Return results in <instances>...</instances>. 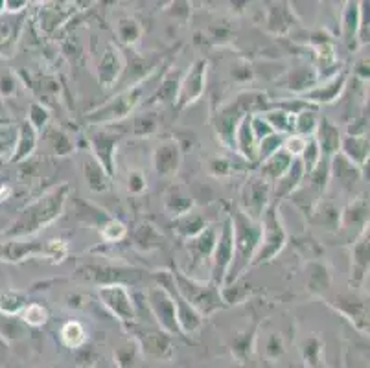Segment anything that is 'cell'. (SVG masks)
Masks as SVG:
<instances>
[{"instance_id":"cell-1","label":"cell","mask_w":370,"mask_h":368,"mask_svg":"<svg viewBox=\"0 0 370 368\" xmlns=\"http://www.w3.org/2000/svg\"><path fill=\"white\" fill-rule=\"evenodd\" d=\"M68 193H71L68 184H59V186L52 188L50 192H46L37 201L28 205L19 214L15 221L11 223L10 228L4 230L0 236L26 237L45 230L48 225H52L63 214Z\"/></svg>"},{"instance_id":"cell-2","label":"cell","mask_w":370,"mask_h":368,"mask_svg":"<svg viewBox=\"0 0 370 368\" xmlns=\"http://www.w3.org/2000/svg\"><path fill=\"white\" fill-rule=\"evenodd\" d=\"M269 107H271V100L267 98V94L258 91L242 92L232 100H228L227 103L219 107L212 118L214 131L218 135L219 142L227 149H234V136H236V129L242 124V120L249 115L269 111Z\"/></svg>"},{"instance_id":"cell-3","label":"cell","mask_w":370,"mask_h":368,"mask_svg":"<svg viewBox=\"0 0 370 368\" xmlns=\"http://www.w3.org/2000/svg\"><path fill=\"white\" fill-rule=\"evenodd\" d=\"M232 219V243H234V258L230 263V269L225 278V286H232L244 277L247 267H251L254 254L258 251L260 234H262V225L260 221H254L249 216H245L239 208H234L232 214H228Z\"/></svg>"},{"instance_id":"cell-4","label":"cell","mask_w":370,"mask_h":368,"mask_svg":"<svg viewBox=\"0 0 370 368\" xmlns=\"http://www.w3.org/2000/svg\"><path fill=\"white\" fill-rule=\"evenodd\" d=\"M157 76L158 74H147L146 78L138 80L133 87H127L126 91L120 92L118 96L107 100L103 105L89 112L85 120L92 124V126H111V124H117V122L127 118L140 105L142 98L146 96L147 89L151 87V81Z\"/></svg>"},{"instance_id":"cell-5","label":"cell","mask_w":370,"mask_h":368,"mask_svg":"<svg viewBox=\"0 0 370 368\" xmlns=\"http://www.w3.org/2000/svg\"><path fill=\"white\" fill-rule=\"evenodd\" d=\"M172 272L179 293L201 317H208L214 311H218L219 308H223L219 288H216L210 280H207V282L195 280V278H190L188 274H184V271H179V269Z\"/></svg>"},{"instance_id":"cell-6","label":"cell","mask_w":370,"mask_h":368,"mask_svg":"<svg viewBox=\"0 0 370 368\" xmlns=\"http://www.w3.org/2000/svg\"><path fill=\"white\" fill-rule=\"evenodd\" d=\"M260 225H262L260 245L251 265H262V263L274 260V256L280 254L282 249L286 247V243H288V230H286L282 217H280L279 203H269L264 216L260 219Z\"/></svg>"},{"instance_id":"cell-7","label":"cell","mask_w":370,"mask_h":368,"mask_svg":"<svg viewBox=\"0 0 370 368\" xmlns=\"http://www.w3.org/2000/svg\"><path fill=\"white\" fill-rule=\"evenodd\" d=\"M153 277L157 280L158 288H163L164 291L170 295L173 302V308H175V315H177V324L181 332H195V330L201 328L203 324V317L199 315L195 309L190 306L183 298V295L179 293L177 286H175V280H173V272L163 269V271L153 272Z\"/></svg>"},{"instance_id":"cell-8","label":"cell","mask_w":370,"mask_h":368,"mask_svg":"<svg viewBox=\"0 0 370 368\" xmlns=\"http://www.w3.org/2000/svg\"><path fill=\"white\" fill-rule=\"evenodd\" d=\"M234 258V243H232V219L230 216L225 217L221 223V228L218 230L216 245L212 251V260H210V282L216 288H223L225 278L230 269Z\"/></svg>"},{"instance_id":"cell-9","label":"cell","mask_w":370,"mask_h":368,"mask_svg":"<svg viewBox=\"0 0 370 368\" xmlns=\"http://www.w3.org/2000/svg\"><path fill=\"white\" fill-rule=\"evenodd\" d=\"M207 59H195L190 65V68L184 72L183 78H181V83H179L177 98H175V103H173L179 111H184L186 107L193 105L199 98L203 96L205 87H207Z\"/></svg>"},{"instance_id":"cell-10","label":"cell","mask_w":370,"mask_h":368,"mask_svg":"<svg viewBox=\"0 0 370 368\" xmlns=\"http://www.w3.org/2000/svg\"><path fill=\"white\" fill-rule=\"evenodd\" d=\"M271 203V182L264 177H249L247 182L242 188V207L239 210L254 221H260L264 216L265 208Z\"/></svg>"},{"instance_id":"cell-11","label":"cell","mask_w":370,"mask_h":368,"mask_svg":"<svg viewBox=\"0 0 370 368\" xmlns=\"http://www.w3.org/2000/svg\"><path fill=\"white\" fill-rule=\"evenodd\" d=\"M98 297L102 300L109 311L118 317L122 323L131 324L137 317L135 311V304H133L131 293L127 291L124 284H107V286H100L98 288Z\"/></svg>"},{"instance_id":"cell-12","label":"cell","mask_w":370,"mask_h":368,"mask_svg":"<svg viewBox=\"0 0 370 368\" xmlns=\"http://www.w3.org/2000/svg\"><path fill=\"white\" fill-rule=\"evenodd\" d=\"M147 298V306H149V311L153 313V317L157 318L158 324L163 326L164 332L168 333H179V324H177V315H175V308H173V302L170 295L164 291L163 288L158 286H153V288L147 289L146 293Z\"/></svg>"},{"instance_id":"cell-13","label":"cell","mask_w":370,"mask_h":368,"mask_svg":"<svg viewBox=\"0 0 370 368\" xmlns=\"http://www.w3.org/2000/svg\"><path fill=\"white\" fill-rule=\"evenodd\" d=\"M120 135L111 129H96L91 133L92 156L96 159L109 177L114 175V152H117Z\"/></svg>"},{"instance_id":"cell-14","label":"cell","mask_w":370,"mask_h":368,"mask_svg":"<svg viewBox=\"0 0 370 368\" xmlns=\"http://www.w3.org/2000/svg\"><path fill=\"white\" fill-rule=\"evenodd\" d=\"M346 80H348V71H339L332 78L323 83V85H315L313 89H309L308 92L300 94L299 98L306 100L311 105L319 107L326 105V103H334L335 100H339V96L345 92Z\"/></svg>"},{"instance_id":"cell-15","label":"cell","mask_w":370,"mask_h":368,"mask_svg":"<svg viewBox=\"0 0 370 368\" xmlns=\"http://www.w3.org/2000/svg\"><path fill=\"white\" fill-rule=\"evenodd\" d=\"M183 161V152L179 147V142L173 138L163 140L153 152V166L161 177H173L179 172Z\"/></svg>"},{"instance_id":"cell-16","label":"cell","mask_w":370,"mask_h":368,"mask_svg":"<svg viewBox=\"0 0 370 368\" xmlns=\"http://www.w3.org/2000/svg\"><path fill=\"white\" fill-rule=\"evenodd\" d=\"M369 225L355 237L354 245H352V260H350V269H352V277H350V286L360 288L369 271Z\"/></svg>"},{"instance_id":"cell-17","label":"cell","mask_w":370,"mask_h":368,"mask_svg":"<svg viewBox=\"0 0 370 368\" xmlns=\"http://www.w3.org/2000/svg\"><path fill=\"white\" fill-rule=\"evenodd\" d=\"M304 177H306V172H304V166H302V162H300V159H293L291 166L288 168V172L280 177L279 181L273 182L274 186H271V197H273L271 201L279 203V201H282L284 197L293 196V193L300 188L302 181H304Z\"/></svg>"},{"instance_id":"cell-18","label":"cell","mask_w":370,"mask_h":368,"mask_svg":"<svg viewBox=\"0 0 370 368\" xmlns=\"http://www.w3.org/2000/svg\"><path fill=\"white\" fill-rule=\"evenodd\" d=\"M313 138L315 142H317V146H319L320 159L332 161V159L339 153L343 135H341L339 127L335 126L334 122H330L328 118H320Z\"/></svg>"},{"instance_id":"cell-19","label":"cell","mask_w":370,"mask_h":368,"mask_svg":"<svg viewBox=\"0 0 370 368\" xmlns=\"http://www.w3.org/2000/svg\"><path fill=\"white\" fill-rule=\"evenodd\" d=\"M216 237H218V230L212 227H207L201 234L195 237H190L186 242V249L192 258V267H203V263H210L212 260V251L216 245Z\"/></svg>"},{"instance_id":"cell-20","label":"cell","mask_w":370,"mask_h":368,"mask_svg":"<svg viewBox=\"0 0 370 368\" xmlns=\"http://www.w3.org/2000/svg\"><path fill=\"white\" fill-rule=\"evenodd\" d=\"M24 15H0V57H11L15 54L17 43L21 37Z\"/></svg>"},{"instance_id":"cell-21","label":"cell","mask_w":370,"mask_h":368,"mask_svg":"<svg viewBox=\"0 0 370 368\" xmlns=\"http://www.w3.org/2000/svg\"><path fill=\"white\" fill-rule=\"evenodd\" d=\"M30 256H48L46 243L41 242H0V260L22 262Z\"/></svg>"},{"instance_id":"cell-22","label":"cell","mask_w":370,"mask_h":368,"mask_svg":"<svg viewBox=\"0 0 370 368\" xmlns=\"http://www.w3.org/2000/svg\"><path fill=\"white\" fill-rule=\"evenodd\" d=\"M124 71V57L118 48L114 46H107L103 52L100 66H98V80L103 89H111L114 83H118V78Z\"/></svg>"},{"instance_id":"cell-23","label":"cell","mask_w":370,"mask_h":368,"mask_svg":"<svg viewBox=\"0 0 370 368\" xmlns=\"http://www.w3.org/2000/svg\"><path fill=\"white\" fill-rule=\"evenodd\" d=\"M339 153L361 170L369 164V135H345L341 138Z\"/></svg>"},{"instance_id":"cell-24","label":"cell","mask_w":370,"mask_h":368,"mask_svg":"<svg viewBox=\"0 0 370 368\" xmlns=\"http://www.w3.org/2000/svg\"><path fill=\"white\" fill-rule=\"evenodd\" d=\"M251 118L253 115H249L242 120V124L236 129V136H234V149L242 155L245 161L249 162H258V144L251 129Z\"/></svg>"},{"instance_id":"cell-25","label":"cell","mask_w":370,"mask_h":368,"mask_svg":"<svg viewBox=\"0 0 370 368\" xmlns=\"http://www.w3.org/2000/svg\"><path fill=\"white\" fill-rule=\"evenodd\" d=\"M288 83H284V87L288 91H293L297 94H304L309 89H313L315 85H319V71L315 66L302 65L297 66L288 74Z\"/></svg>"},{"instance_id":"cell-26","label":"cell","mask_w":370,"mask_h":368,"mask_svg":"<svg viewBox=\"0 0 370 368\" xmlns=\"http://www.w3.org/2000/svg\"><path fill=\"white\" fill-rule=\"evenodd\" d=\"M291 162H293V156L288 155L284 149H279L276 153L267 156L265 161L260 162L258 175L264 177L265 181H269V182L279 181L280 177L288 172V168L291 166Z\"/></svg>"},{"instance_id":"cell-27","label":"cell","mask_w":370,"mask_h":368,"mask_svg":"<svg viewBox=\"0 0 370 368\" xmlns=\"http://www.w3.org/2000/svg\"><path fill=\"white\" fill-rule=\"evenodd\" d=\"M361 22V2H346L345 10L341 13V34L348 46L357 41Z\"/></svg>"},{"instance_id":"cell-28","label":"cell","mask_w":370,"mask_h":368,"mask_svg":"<svg viewBox=\"0 0 370 368\" xmlns=\"http://www.w3.org/2000/svg\"><path fill=\"white\" fill-rule=\"evenodd\" d=\"M37 147V131L30 126V122H22L17 133V144L11 155V162H21L36 152Z\"/></svg>"},{"instance_id":"cell-29","label":"cell","mask_w":370,"mask_h":368,"mask_svg":"<svg viewBox=\"0 0 370 368\" xmlns=\"http://www.w3.org/2000/svg\"><path fill=\"white\" fill-rule=\"evenodd\" d=\"M330 177L337 179L343 186H352V184L360 181L361 170L357 166H354L350 161H346L341 153H337L330 161Z\"/></svg>"},{"instance_id":"cell-30","label":"cell","mask_w":370,"mask_h":368,"mask_svg":"<svg viewBox=\"0 0 370 368\" xmlns=\"http://www.w3.org/2000/svg\"><path fill=\"white\" fill-rule=\"evenodd\" d=\"M183 74L177 68H170V71L161 78V85L155 91L153 98L149 101H157V103H175L179 92V83H181Z\"/></svg>"},{"instance_id":"cell-31","label":"cell","mask_w":370,"mask_h":368,"mask_svg":"<svg viewBox=\"0 0 370 368\" xmlns=\"http://www.w3.org/2000/svg\"><path fill=\"white\" fill-rule=\"evenodd\" d=\"M83 173H85V181L92 192H105L109 184H111V177L107 175L102 164H100L94 156H91V159L85 162Z\"/></svg>"},{"instance_id":"cell-32","label":"cell","mask_w":370,"mask_h":368,"mask_svg":"<svg viewBox=\"0 0 370 368\" xmlns=\"http://www.w3.org/2000/svg\"><path fill=\"white\" fill-rule=\"evenodd\" d=\"M173 230L179 234V236L186 237H195L198 234H201L207 228V221L203 219L201 214H193V212H186L183 216L175 217V221H173Z\"/></svg>"},{"instance_id":"cell-33","label":"cell","mask_w":370,"mask_h":368,"mask_svg":"<svg viewBox=\"0 0 370 368\" xmlns=\"http://www.w3.org/2000/svg\"><path fill=\"white\" fill-rule=\"evenodd\" d=\"M164 205H166L168 212L172 214V216L179 217L192 210L193 201H192V197L188 196L183 188L172 186L170 188V192H168L166 203H164Z\"/></svg>"},{"instance_id":"cell-34","label":"cell","mask_w":370,"mask_h":368,"mask_svg":"<svg viewBox=\"0 0 370 368\" xmlns=\"http://www.w3.org/2000/svg\"><path fill=\"white\" fill-rule=\"evenodd\" d=\"M355 223H360V227L369 225V203L363 199L350 203L345 212H341V227H352Z\"/></svg>"},{"instance_id":"cell-35","label":"cell","mask_w":370,"mask_h":368,"mask_svg":"<svg viewBox=\"0 0 370 368\" xmlns=\"http://www.w3.org/2000/svg\"><path fill=\"white\" fill-rule=\"evenodd\" d=\"M313 223L326 230H335L341 223V210L332 203H320L313 212Z\"/></svg>"},{"instance_id":"cell-36","label":"cell","mask_w":370,"mask_h":368,"mask_svg":"<svg viewBox=\"0 0 370 368\" xmlns=\"http://www.w3.org/2000/svg\"><path fill=\"white\" fill-rule=\"evenodd\" d=\"M264 118L267 120V124L271 126L274 133L279 135H293L295 131V117L293 115H288L284 111H279V109H269L264 112Z\"/></svg>"},{"instance_id":"cell-37","label":"cell","mask_w":370,"mask_h":368,"mask_svg":"<svg viewBox=\"0 0 370 368\" xmlns=\"http://www.w3.org/2000/svg\"><path fill=\"white\" fill-rule=\"evenodd\" d=\"M319 109H308V111L299 112L295 117V135L300 136H313L319 126Z\"/></svg>"},{"instance_id":"cell-38","label":"cell","mask_w":370,"mask_h":368,"mask_svg":"<svg viewBox=\"0 0 370 368\" xmlns=\"http://www.w3.org/2000/svg\"><path fill=\"white\" fill-rule=\"evenodd\" d=\"M61 341L68 348H77L87 341L85 326L77 321H68L61 328Z\"/></svg>"},{"instance_id":"cell-39","label":"cell","mask_w":370,"mask_h":368,"mask_svg":"<svg viewBox=\"0 0 370 368\" xmlns=\"http://www.w3.org/2000/svg\"><path fill=\"white\" fill-rule=\"evenodd\" d=\"M117 34L124 45H127V46L137 45L140 36H142V26L138 24L135 19H131V17H127V19L118 20Z\"/></svg>"},{"instance_id":"cell-40","label":"cell","mask_w":370,"mask_h":368,"mask_svg":"<svg viewBox=\"0 0 370 368\" xmlns=\"http://www.w3.org/2000/svg\"><path fill=\"white\" fill-rule=\"evenodd\" d=\"M135 243H137V247L144 249V251H151V249L161 247L163 236L151 225H142L135 234Z\"/></svg>"},{"instance_id":"cell-41","label":"cell","mask_w":370,"mask_h":368,"mask_svg":"<svg viewBox=\"0 0 370 368\" xmlns=\"http://www.w3.org/2000/svg\"><path fill=\"white\" fill-rule=\"evenodd\" d=\"M309 289L311 291H323L330 288V272L323 263H309Z\"/></svg>"},{"instance_id":"cell-42","label":"cell","mask_w":370,"mask_h":368,"mask_svg":"<svg viewBox=\"0 0 370 368\" xmlns=\"http://www.w3.org/2000/svg\"><path fill=\"white\" fill-rule=\"evenodd\" d=\"M26 306V298L21 293H0V311L4 315H17L21 313L22 308Z\"/></svg>"},{"instance_id":"cell-43","label":"cell","mask_w":370,"mask_h":368,"mask_svg":"<svg viewBox=\"0 0 370 368\" xmlns=\"http://www.w3.org/2000/svg\"><path fill=\"white\" fill-rule=\"evenodd\" d=\"M21 317L28 326L39 328L48 321V309L41 304H26L21 311Z\"/></svg>"},{"instance_id":"cell-44","label":"cell","mask_w":370,"mask_h":368,"mask_svg":"<svg viewBox=\"0 0 370 368\" xmlns=\"http://www.w3.org/2000/svg\"><path fill=\"white\" fill-rule=\"evenodd\" d=\"M300 162H302V166H304L306 175L313 172L315 168H317V164L320 162L319 146H317V142H315L313 136H309L308 142H306L304 152L300 155Z\"/></svg>"},{"instance_id":"cell-45","label":"cell","mask_w":370,"mask_h":368,"mask_svg":"<svg viewBox=\"0 0 370 368\" xmlns=\"http://www.w3.org/2000/svg\"><path fill=\"white\" fill-rule=\"evenodd\" d=\"M286 136L279 135V133H273V135L265 136L264 140L258 142V162L265 161L267 156H271L273 153H276L279 149H282V144H284Z\"/></svg>"},{"instance_id":"cell-46","label":"cell","mask_w":370,"mask_h":368,"mask_svg":"<svg viewBox=\"0 0 370 368\" xmlns=\"http://www.w3.org/2000/svg\"><path fill=\"white\" fill-rule=\"evenodd\" d=\"M102 234V240L107 243H117L122 242L124 237L127 234V228L122 221H118V219H107V223L102 227L100 230Z\"/></svg>"},{"instance_id":"cell-47","label":"cell","mask_w":370,"mask_h":368,"mask_svg":"<svg viewBox=\"0 0 370 368\" xmlns=\"http://www.w3.org/2000/svg\"><path fill=\"white\" fill-rule=\"evenodd\" d=\"M28 122H30V126L34 127L37 133H39L43 127L50 122V112H48V109L43 107L41 103H31L30 115H28Z\"/></svg>"},{"instance_id":"cell-48","label":"cell","mask_w":370,"mask_h":368,"mask_svg":"<svg viewBox=\"0 0 370 368\" xmlns=\"http://www.w3.org/2000/svg\"><path fill=\"white\" fill-rule=\"evenodd\" d=\"M309 136H300V135H288L286 136L284 144H282V149H284L288 155H291L293 159H300L302 152H304L306 142H308Z\"/></svg>"},{"instance_id":"cell-49","label":"cell","mask_w":370,"mask_h":368,"mask_svg":"<svg viewBox=\"0 0 370 368\" xmlns=\"http://www.w3.org/2000/svg\"><path fill=\"white\" fill-rule=\"evenodd\" d=\"M17 129L11 126L0 127V155H13L17 144Z\"/></svg>"},{"instance_id":"cell-50","label":"cell","mask_w":370,"mask_h":368,"mask_svg":"<svg viewBox=\"0 0 370 368\" xmlns=\"http://www.w3.org/2000/svg\"><path fill=\"white\" fill-rule=\"evenodd\" d=\"M286 4H274V8L271 10V15H269V28L276 34H284L289 28V24L284 22V17L288 13V10L284 8Z\"/></svg>"},{"instance_id":"cell-51","label":"cell","mask_w":370,"mask_h":368,"mask_svg":"<svg viewBox=\"0 0 370 368\" xmlns=\"http://www.w3.org/2000/svg\"><path fill=\"white\" fill-rule=\"evenodd\" d=\"M251 129H253V135L254 138H256V144H258L260 140H264L265 136L273 135V129H271V126L267 124V120L264 118V112H258V115H253V118H251Z\"/></svg>"},{"instance_id":"cell-52","label":"cell","mask_w":370,"mask_h":368,"mask_svg":"<svg viewBox=\"0 0 370 368\" xmlns=\"http://www.w3.org/2000/svg\"><path fill=\"white\" fill-rule=\"evenodd\" d=\"M46 249H48V256L52 262H63L66 256H68V245H66L63 240H50L46 242Z\"/></svg>"},{"instance_id":"cell-53","label":"cell","mask_w":370,"mask_h":368,"mask_svg":"<svg viewBox=\"0 0 370 368\" xmlns=\"http://www.w3.org/2000/svg\"><path fill=\"white\" fill-rule=\"evenodd\" d=\"M210 173L218 177H227L232 175L236 172V164L230 159H212L210 161Z\"/></svg>"},{"instance_id":"cell-54","label":"cell","mask_w":370,"mask_h":368,"mask_svg":"<svg viewBox=\"0 0 370 368\" xmlns=\"http://www.w3.org/2000/svg\"><path fill=\"white\" fill-rule=\"evenodd\" d=\"M155 129H157V120H155L153 115H144V117L137 118L135 120V127H133V131H135L137 136L151 135Z\"/></svg>"},{"instance_id":"cell-55","label":"cell","mask_w":370,"mask_h":368,"mask_svg":"<svg viewBox=\"0 0 370 368\" xmlns=\"http://www.w3.org/2000/svg\"><path fill=\"white\" fill-rule=\"evenodd\" d=\"M146 188H147V182H146V177H144L142 173L137 172V170L129 172V177H127V190H129V193L138 196V193H142Z\"/></svg>"},{"instance_id":"cell-56","label":"cell","mask_w":370,"mask_h":368,"mask_svg":"<svg viewBox=\"0 0 370 368\" xmlns=\"http://www.w3.org/2000/svg\"><path fill=\"white\" fill-rule=\"evenodd\" d=\"M52 142H54V149H56L57 155H66V153L72 152V142L71 138L65 135L63 131H54V138H52Z\"/></svg>"},{"instance_id":"cell-57","label":"cell","mask_w":370,"mask_h":368,"mask_svg":"<svg viewBox=\"0 0 370 368\" xmlns=\"http://www.w3.org/2000/svg\"><path fill=\"white\" fill-rule=\"evenodd\" d=\"M28 2H6V11L11 13V15H17V13H21L24 10Z\"/></svg>"},{"instance_id":"cell-58","label":"cell","mask_w":370,"mask_h":368,"mask_svg":"<svg viewBox=\"0 0 370 368\" xmlns=\"http://www.w3.org/2000/svg\"><path fill=\"white\" fill-rule=\"evenodd\" d=\"M11 91H13V78H2V81H0V92L2 94H10Z\"/></svg>"},{"instance_id":"cell-59","label":"cell","mask_w":370,"mask_h":368,"mask_svg":"<svg viewBox=\"0 0 370 368\" xmlns=\"http://www.w3.org/2000/svg\"><path fill=\"white\" fill-rule=\"evenodd\" d=\"M11 196V186H8V184H2L0 186V203L8 201Z\"/></svg>"},{"instance_id":"cell-60","label":"cell","mask_w":370,"mask_h":368,"mask_svg":"<svg viewBox=\"0 0 370 368\" xmlns=\"http://www.w3.org/2000/svg\"><path fill=\"white\" fill-rule=\"evenodd\" d=\"M4 11H6V2L4 0H0V15H2Z\"/></svg>"}]
</instances>
